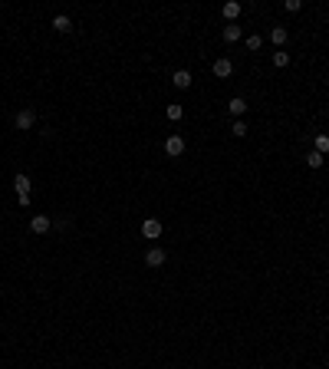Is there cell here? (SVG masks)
Returning <instances> with one entry per match:
<instances>
[{
    "instance_id": "7c38bea8",
    "label": "cell",
    "mask_w": 329,
    "mask_h": 369,
    "mask_svg": "<svg viewBox=\"0 0 329 369\" xmlns=\"http://www.w3.org/2000/svg\"><path fill=\"white\" fill-rule=\"evenodd\" d=\"M227 112H230V116H244V112H247V102H244V96H234V99L227 102Z\"/></svg>"
},
{
    "instance_id": "8992f818",
    "label": "cell",
    "mask_w": 329,
    "mask_h": 369,
    "mask_svg": "<svg viewBox=\"0 0 329 369\" xmlns=\"http://www.w3.org/2000/svg\"><path fill=\"white\" fill-rule=\"evenodd\" d=\"M168 261V254H165V247H152L148 254H145V267H162V264Z\"/></svg>"
},
{
    "instance_id": "8fae6325",
    "label": "cell",
    "mask_w": 329,
    "mask_h": 369,
    "mask_svg": "<svg viewBox=\"0 0 329 369\" xmlns=\"http://www.w3.org/2000/svg\"><path fill=\"white\" fill-rule=\"evenodd\" d=\"M221 37L227 40V43H237V40L244 37V30H241V26H237V23H227V26H224V33H221Z\"/></svg>"
},
{
    "instance_id": "9a60e30c",
    "label": "cell",
    "mask_w": 329,
    "mask_h": 369,
    "mask_svg": "<svg viewBox=\"0 0 329 369\" xmlns=\"http://www.w3.org/2000/svg\"><path fill=\"white\" fill-rule=\"evenodd\" d=\"M274 66H277V69H283V66H290V53H283V50H277V53H274Z\"/></svg>"
},
{
    "instance_id": "6da1fadb",
    "label": "cell",
    "mask_w": 329,
    "mask_h": 369,
    "mask_svg": "<svg viewBox=\"0 0 329 369\" xmlns=\"http://www.w3.org/2000/svg\"><path fill=\"white\" fill-rule=\"evenodd\" d=\"M13 125H17L20 132H30L33 125H37V112H33V109H20V112L13 116Z\"/></svg>"
},
{
    "instance_id": "52a82bcc",
    "label": "cell",
    "mask_w": 329,
    "mask_h": 369,
    "mask_svg": "<svg viewBox=\"0 0 329 369\" xmlns=\"http://www.w3.org/2000/svg\"><path fill=\"white\" fill-rule=\"evenodd\" d=\"M13 188H17V194H20V198H26V194L33 191V182H30V175H23V172H20V175L13 178Z\"/></svg>"
},
{
    "instance_id": "ba28073f",
    "label": "cell",
    "mask_w": 329,
    "mask_h": 369,
    "mask_svg": "<svg viewBox=\"0 0 329 369\" xmlns=\"http://www.w3.org/2000/svg\"><path fill=\"white\" fill-rule=\"evenodd\" d=\"M241 10H244V7H241V4H237V0H227V4H224V7H221V13H224V17H227V20H230V23H234V20H237V17H241Z\"/></svg>"
},
{
    "instance_id": "30bf717a",
    "label": "cell",
    "mask_w": 329,
    "mask_h": 369,
    "mask_svg": "<svg viewBox=\"0 0 329 369\" xmlns=\"http://www.w3.org/2000/svg\"><path fill=\"white\" fill-rule=\"evenodd\" d=\"M53 30L56 33H69V30H73V20H69L66 13H56V17H53Z\"/></svg>"
},
{
    "instance_id": "5bb4252c",
    "label": "cell",
    "mask_w": 329,
    "mask_h": 369,
    "mask_svg": "<svg viewBox=\"0 0 329 369\" xmlns=\"http://www.w3.org/2000/svg\"><path fill=\"white\" fill-rule=\"evenodd\" d=\"M313 152H319V155H329V135H326V132H319V135L313 138Z\"/></svg>"
},
{
    "instance_id": "277c9868",
    "label": "cell",
    "mask_w": 329,
    "mask_h": 369,
    "mask_svg": "<svg viewBox=\"0 0 329 369\" xmlns=\"http://www.w3.org/2000/svg\"><path fill=\"white\" fill-rule=\"evenodd\" d=\"M181 152H185V138H181V135H168V138H165V155L178 158Z\"/></svg>"
},
{
    "instance_id": "ffe728a7",
    "label": "cell",
    "mask_w": 329,
    "mask_h": 369,
    "mask_svg": "<svg viewBox=\"0 0 329 369\" xmlns=\"http://www.w3.org/2000/svg\"><path fill=\"white\" fill-rule=\"evenodd\" d=\"M286 10H290V13H300V10H303V0H286Z\"/></svg>"
},
{
    "instance_id": "7a4b0ae2",
    "label": "cell",
    "mask_w": 329,
    "mask_h": 369,
    "mask_svg": "<svg viewBox=\"0 0 329 369\" xmlns=\"http://www.w3.org/2000/svg\"><path fill=\"white\" fill-rule=\"evenodd\" d=\"M162 221L158 218H148V221H142V238H148V241H155V238H162Z\"/></svg>"
},
{
    "instance_id": "9c48e42d",
    "label": "cell",
    "mask_w": 329,
    "mask_h": 369,
    "mask_svg": "<svg viewBox=\"0 0 329 369\" xmlns=\"http://www.w3.org/2000/svg\"><path fill=\"white\" fill-rule=\"evenodd\" d=\"M171 82H174L178 89H191V73H188V69H174Z\"/></svg>"
},
{
    "instance_id": "5b68a950",
    "label": "cell",
    "mask_w": 329,
    "mask_h": 369,
    "mask_svg": "<svg viewBox=\"0 0 329 369\" xmlns=\"http://www.w3.org/2000/svg\"><path fill=\"white\" fill-rule=\"evenodd\" d=\"M211 73L218 76V79H227L230 73H234V63H230L227 56H221V60H214V66H211Z\"/></svg>"
},
{
    "instance_id": "e0dca14e",
    "label": "cell",
    "mask_w": 329,
    "mask_h": 369,
    "mask_svg": "<svg viewBox=\"0 0 329 369\" xmlns=\"http://www.w3.org/2000/svg\"><path fill=\"white\" fill-rule=\"evenodd\" d=\"M165 116H168L171 122H178L181 116H185V109H181V106H168V109H165Z\"/></svg>"
},
{
    "instance_id": "3957f363",
    "label": "cell",
    "mask_w": 329,
    "mask_h": 369,
    "mask_svg": "<svg viewBox=\"0 0 329 369\" xmlns=\"http://www.w3.org/2000/svg\"><path fill=\"white\" fill-rule=\"evenodd\" d=\"M50 228H53V221L46 218V214H33V221H30V231L33 234H40V238H43V234H50Z\"/></svg>"
},
{
    "instance_id": "d6986e66",
    "label": "cell",
    "mask_w": 329,
    "mask_h": 369,
    "mask_svg": "<svg viewBox=\"0 0 329 369\" xmlns=\"http://www.w3.org/2000/svg\"><path fill=\"white\" fill-rule=\"evenodd\" d=\"M230 132H234L237 138H244V135H247V125H244V119H237V122H234V129H230Z\"/></svg>"
},
{
    "instance_id": "2e32d148",
    "label": "cell",
    "mask_w": 329,
    "mask_h": 369,
    "mask_svg": "<svg viewBox=\"0 0 329 369\" xmlns=\"http://www.w3.org/2000/svg\"><path fill=\"white\" fill-rule=\"evenodd\" d=\"M306 165H310V168H323V155H319V152H310V155H306Z\"/></svg>"
},
{
    "instance_id": "4fadbf2b",
    "label": "cell",
    "mask_w": 329,
    "mask_h": 369,
    "mask_svg": "<svg viewBox=\"0 0 329 369\" xmlns=\"http://www.w3.org/2000/svg\"><path fill=\"white\" fill-rule=\"evenodd\" d=\"M286 40H290V33H286V26H274V30H270V43H274V46H283Z\"/></svg>"
},
{
    "instance_id": "ac0fdd59",
    "label": "cell",
    "mask_w": 329,
    "mask_h": 369,
    "mask_svg": "<svg viewBox=\"0 0 329 369\" xmlns=\"http://www.w3.org/2000/svg\"><path fill=\"white\" fill-rule=\"evenodd\" d=\"M260 46H263V37H257V33H254V37H247V50L250 53H257Z\"/></svg>"
}]
</instances>
